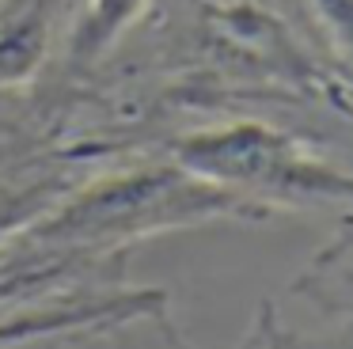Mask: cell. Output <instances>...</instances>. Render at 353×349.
Wrapping results in <instances>:
<instances>
[{
	"mask_svg": "<svg viewBox=\"0 0 353 349\" xmlns=\"http://www.w3.org/2000/svg\"><path fill=\"white\" fill-rule=\"evenodd\" d=\"M262 205L168 163L114 171L57 197L19 239L46 255H110L163 232H183L216 220H270Z\"/></svg>",
	"mask_w": 353,
	"mask_h": 349,
	"instance_id": "obj_1",
	"label": "cell"
},
{
	"mask_svg": "<svg viewBox=\"0 0 353 349\" xmlns=\"http://www.w3.org/2000/svg\"><path fill=\"white\" fill-rule=\"evenodd\" d=\"M171 159L266 212L353 205V171L315 152L300 133L259 118L183 133L171 141Z\"/></svg>",
	"mask_w": 353,
	"mask_h": 349,
	"instance_id": "obj_2",
	"label": "cell"
},
{
	"mask_svg": "<svg viewBox=\"0 0 353 349\" xmlns=\"http://www.w3.org/2000/svg\"><path fill=\"white\" fill-rule=\"evenodd\" d=\"M4 296V292H0ZM168 296L160 288H137V292L118 296H95L77 303H46V308H23L16 315H0V346L46 338L61 330H92V326H122L133 319L160 315Z\"/></svg>",
	"mask_w": 353,
	"mask_h": 349,
	"instance_id": "obj_3",
	"label": "cell"
},
{
	"mask_svg": "<svg viewBox=\"0 0 353 349\" xmlns=\"http://www.w3.org/2000/svg\"><path fill=\"white\" fill-rule=\"evenodd\" d=\"M65 0H0V91L39 76Z\"/></svg>",
	"mask_w": 353,
	"mask_h": 349,
	"instance_id": "obj_4",
	"label": "cell"
},
{
	"mask_svg": "<svg viewBox=\"0 0 353 349\" xmlns=\"http://www.w3.org/2000/svg\"><path fill=\"white\" fill-rule=\"evenodd\" d=\"M148 0H84L77 30H72V53L77 61H95L145 15Z\"/></svg>",
	"mask_w": 353,
	"mask_h": 349,
	"instance_id": "obj_5",
	"label": "cell"
},
{
	"mask_svg": "<svg viewBox=\"0 0 353 349\" xmlns=\"http://www.w3.org/2000/svg\"><path fill=\"white\" fill-rule=\"evenodd\" d=\"M54 201H57V182H31V186L19 190H0V250L16 243Z\"/></svg>",
	"mask_w": 353,
	"mask_h": 349,
	"instance_id": "obj_6",
	"label": "cell"
},
{
	"mask_svg": "<svg viewBox=\"0 0 353 349\" xmlns=\"http://www.w3.org/2000/svg\"><path fill=\"white\" fill-rule=\"evenodd\" d=\"M307 8L327 27V34L334 38L345 65L353 68V0H307Z\"/></svg>",
	"mask_w": 353,
	"mask_h": 349,
	"instance_id": "obj_7",
	"label": "cell"
},
{
	"mask_svg": "<svg viewBox=\"0 0 353 349\" xmlns=\"http://www.w3.org/2000/svg\"><path fill=\"white\" fill-rule=\"evenodd\" d=\"M338 106L353 114V68H345V80L338 83Z\"/></svg>",
	"mask_w": 353,
	"mask_h": 349,
	"instance_id": "obj_8",
	"label": "cell"
},
{
	"mask_svg": "<svg viewBox=\"0 0 353 349\" xmlns=\"http://www.w3.org/2000/svg\"><path fill=\"white\" fill-rule=\"evenodd\" d=\"M334 247H338V250H353V235H345L342 243H334Z\"/></svg>",
	"mask_w": 353,
	"mask_h": 349,
	"instance_id": "obj_9",
	"label": "cell"
}]
</instances>
